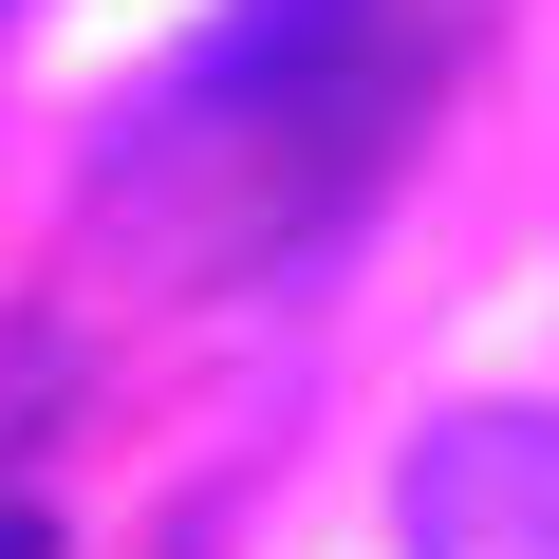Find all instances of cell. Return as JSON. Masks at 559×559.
Segmentation results:
<instances>
[{"label": "cell", "mask_w": 559, "mask_h": 559, "mask_svg": "<svg viewBox=\"0 0 559 559\" xmlns=\"http://www.w3.org/2000/svg\"><path fill=\"white\" fill-rule=\"evenodd\" d=\"M411 559H559V411H448L392 466Z\"/></svg>", "instance_id": "6da1fadb"}, {"label": "cell", "mask_w": 559, "mask_h": 559, "mask_svg": "<svg viewBox=\"0 0 559 559\" xmlns=\"http://www.w3.org/2000/svg\"><path fill=\"white\" fill-rule=\"evenodd\" d=\"M0 559H57V522H38V503H0Z\"/></svg>", "instance_id": "7a4b0ae2"}, {"label": "cell", "mask_w": 559, "mask_h": 559, "mask_svg": "<svg viewBox=\"0 0 559 559\" xmlns=\"http://www.w3.org/2000/svg\"><path fill=\"white\" fill-rule=\"evenodd\" d=\"M0 20H20V0H0Z\"/></svg>", "instance_id": "3957f363"}]
</instances>
